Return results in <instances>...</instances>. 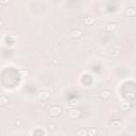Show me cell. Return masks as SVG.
Masks as SVG:
<instances>
[{
	"label": "cell",
	"instance_id": "obj_1",
	"mask_svg": "<svg viewBox=\"0 0 136 136\" xmlns=\"http://www.w3.org/2000/svg\"><path fill=\"white\" fill-rule=\"evenodd\" d=\"M62 111H63V109L61 108V106H59V105H53V106H51L50 109H49V114L51 116H59V115H61Z\"/></svg>",
	"mask_w": 136,
	"mask_h": 136
},
{
	"label": "cell",
	"instance_id": "obj_2",
	"mask_svg": "<svg viewBox=\"0 0 136 136\" xmlns=\"http://www.w3.org/2000/svg\"><path fill=\"white\" fill-rule=\"evenodd\" d=\"M50 97V93L47 92V90H41L37 94V99L40 100V101H45V100L49 99Z\"/></svg>",
	"mask_w": 136,
	"mask_h": 136
},
{
	"label": "cell",
	"instance_id": "obj_3",
	"mask_svg": "<svg viewBox=\"0 0 136 136\" xmlns=\"http://www.w3.org/2000/svg\"><path fill=\"white\" fill-rule=\"evenodd\" d=\"M70 37H72L74 38V40H77V38H80V37H82V31L79 30V29H73V30H71L70 31Z\"/></svg>",
	"mask_w": 136,
	"mask_h": 136
},
{
	"label": "cell",
	"instance_id": "obj_4",
	"mask_svg": "<svg viewBox=\"0 0 136 136\" xmlns=\"http://www.w3.org/2000/svg\"><path fill=\"white\" fill-rule=\"evenodd\" d=\"M80 115H81V111L78 109H73L69 112V117L71 119H76L78 117H80Z\"/></svg>",
	"mask_w": 136,
	"mask_h": 136
},
{
	"label": "cell",
	"instance_id": "obj_5",
	"mask_svg": "<svg viewBox=\"0 0 136 136\" xmlns=\"http://www.w3.org/2000/svg\"><path fill=\"white\" fill-rule=\"evenodd\" d=\"M100 97H101L102 99H109V97H111V90H108V89H105V90H102L101 93H100Z\"/></svg>",
	"mask_w": 136,
	"mask_h": 136
},
{
	"label": "cell",
	"instance_id": "obj_6",
	"mask_svg": "<svg viewBox=\"0 0 136 136\" xmlns=\"http://www.w3.org/2000/svg\"><path fill=\"white\" fill-rule=\"evenodd\" d=\"M121 121H119V120H113V121H111L109 122V127L111 128H120L121 127Z\"/></svg>",
	"mask_w": 136,
	"mask_h": 136
},
{
	"label": "cell",
	"instance_id": "obj_7",
	"mask_svg": "<svg viewBox=\"0 0 136 136\" xmlns=\"http://www.w3.org/2000/svg\"><path fill=\"white\" fill-rule=\"evenodd\" d=\"M77 135L78 136H88V133H87V130L84 128H80L79 130L77 131Z\"/></svg>",
	"mask_w": 136,
	"mask_h": 136
},
{
	"label": "cell",
	"instance_id": "obj_8",
	"mask_svg": "<svg viewBox=\"0 0 136 136\" xmlns=\"http://www.w3.org/2000/svg\"><path fill=\"white\" fill-rule=\"evenodd\" d=\"M136 14V9L135 8H129L127 11H125V15L131 17V16H134Z\"/></svg>",
	"mask_w": 136,
	"mask_h": 136
},
{
	"label": "cell",
	"instance_id": "obj_9",
	"mask_svg": "<svg viewBox=\"0 0 136 136\" xmlns=\"http://www.w3.org/2000/svg\"><path fill=\"white\" fill-rule=\"evenodd\" d=\"M120 108L122 111H129L131 109V104H130V102H121Z\"/></svg>",
	"mask_w": 136,
	"mask_h": 136
},
{
	"label": "cell",
	"instance_id": "obj_10",
	"mask_svg": "<svg viewBox=\"0 0 136 136\" xmlns=\"http://www.w3.org/2000/svg\"><path fill=\"white\" fill-rule=\"evenodd\" d=\"M94 21H95V18L90 17V16H87V17H85V19H84V24L86 26H90L92 24H94Z\"/></svg>",
	"mask_w": 136,
	"mask_h": 136
},
{
	"label": "cell",
	"instance_id": "obj_11",
	"mask_svg": "<svg viewBox=\"0 0 136 136\" xmlns=\"http://www.w3.org/2000/svg\"><path fill=\"white\" fill-rule=\"evenodd\" d=\"M105 28H106V30H108L109 32H113V31H115L116 29H117V26H116L115 24H108Z\"/></svg>",
	"mask_w": 136,
	"mask_h": 136
},
{
	"label": "cell",
	"instance_id": "obj_12",
	"mask_svg": "<svg viewBox=\"0 0 136 136\" xmlns=\"http://www.w3.org/2000/svg\"><path fill=\"white\" fill-rule=\"evenodd\" d=\"M87 133H88V136H96L97 135V130L94 128H90L87 130Z\"/></svg>",
	"mask_w": 136,
	"mask_h": 136
},
{
	"label": "cell",
	"instance_id": "obj_13",
	"mask_svg": "<svg viewBox=\"0 0 136 136\" xmlns=\"http://www.w3.org/2000/svg\"><path fill=\"white\" fill-rule=\"evenodd\" d=\"M8 102H9L8 98H6V97H4V96H1V98H0V104H1V105H4V104H6Z\"/></svg>",
	"mask_w": 136,
	"mask_h": 136
},
{
	"label": "cell",
	"instance_id": "obj_14",
	"mask_svg": "<svg viewBox=\"0 0 136 136\" xmlns=\"http://www.w3.org/2000/svg\"><path fill=\"white\" fill-rule=\"evenodd\" d=\"M78 103H79V100H76V99H73V100H71V102H70V105H78Z\"/></svg>",
	"mask_w": 136,
	"mask_h": 136
},
{
	"label": "cell",
	"instance_id": "obj_15",
	"mask_svg": "<svg viewBox=\"0 0 136 136\" xmlns=\"http://www.w3.org/2000/svg\"><path fill=\"white\" fill-rule=\"evenodd\" d=\"M14 124H15V125H20V124H21V121H20V120H16V121L14 122Z\"/></svg>",
	"mask_w": 136,
	"mask_h": 136
},
{
	"label": "cell",
	"instance_id": "obj_16",
	"mask_svg": "<svg viewBox=\"0 0 136 136\" xmlns=\"http://www.w3.org/2000/svg\"><path fill=\"white\" fill-rule=\"evenodd\" d=\"M20 73L22 74V76H25V74H27V71H25V70H20Z\"/></svg>",
	"mask_w": 136,
	"mask_h": 136
},
{
	"label": "cell",
	"instance_id": "obj_17",
	"mask_svg": "<svg viewBox=\"0 0 136 136\" xmlns=\"http://www.w3.org/2000/svg\"><path fill=\"white\" fill-rule=\"evenodd\" d=\"M49 129H50V130H53V129H54V125H53V124H52V125L50 124V125H49Z\"/></svg>",
	"mask_w": 136,
	"mask_h": 136
}]
</instances>
